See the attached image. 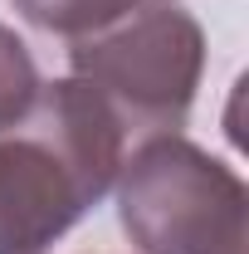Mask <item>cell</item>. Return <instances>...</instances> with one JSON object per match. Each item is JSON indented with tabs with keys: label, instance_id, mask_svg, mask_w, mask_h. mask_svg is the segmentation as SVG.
<instances>
[{
	"label": "cell",
	"instance_id": "6da1fadb",
	"mask_svg": "<svg viewBox=\"0 0 249 254\" xmlns=\"http://www.w3.org/2000/svg\"><path fill=\"white\" fill-rule=\"evenodd\" d=\"M127 127L83 83H39L0 137V254H44L98 205L123 166Z\"/></svg>",
	"mask_w": 249,
	"mask_h": 254
},
{
	"label": "cell",
	"instance_id": "7a4b0ae2",
	"mask_svg": "<svg viewBox=\"0 0 249 254\" xmlns=\"http://www.w3.org/2000/svg\"><path fill=\"white\" fill-rule=\"evenodd\" d=\"M118 215L142 254H245L249 190L181 132H156L118 166Z\"/></svg>",
	"mask_w": 249,
	"mask_h": 254
},
{
	"label": "cell",
	"instance_id": "3957f363",
	"mask_svg": "<svg viewBox=\"0 0 249 254\" xmlns=\"http://www.w3.org/2000/svg\"><path fill=\"white\" fill-rule=\"evenodd\" d=\"M68 68L118 113L123 127L156 137L186 123L205 68V34L186 5L137 0L108 30L73 39Z\"/></svg>",
	"mask_w": 249,
	"mask_h": 254
},
{
	"label": "cell",
	"instance_id": "277c9868",
	"mask_svg": "<svg viewBox=\"0 0 249 254\" xmlns=\"http://www.w3.org/2000/svg\"><path fill=\"white\" fill-rule=\"evenodd\" d=\"M30 25L49 34H68V39H83V34L108 30L113 20H123L137 0H10Z\"/></svg>",
	"mask_w": 249,
	"mask_h": 254
},
{
	"label": "cell",
	"instance_id": "5b68a950",
	"mask_svg": "<svg viewBox=\"0 0 249 254\" xmlns=\"http://www.w3.org/2000/svg\"><path fill=\"white\" fill-rule=\"evenodd\" d=\"M34 93H39V68H34L30 49L10 25H0V132L30 113Z\"/></svg>",
	"mask_w": 249,
	"mask_h": 254
}]
</instances>
